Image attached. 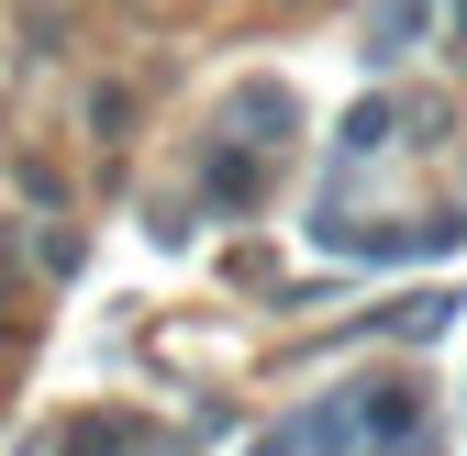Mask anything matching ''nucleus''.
Returning a JSON list of instances; mask_svg holds the SVG:
<instances>
[{"instance_id":"obj_1","label":"nucleus","mask_w":467,"mask_h":456,"mask_svg":"<svg viewBox=\"0 0 467 456\" xmlns=\"http://www.w3.org/2000/svg\"><path fill=\"white\" fill-rule=\"evenodd\" d=\"M412 34H434V0H379L368 12V67H400Z\"/></svg>"},{"instance_id":"obj_2","label":"nucleus","mask_w":467,"mask_h":456,"mask_svg":"<svg viewBox=\"0 0 467 456\" xmlns=\"http://www.w3.org/2000/svg\"><path fill=\"white\" fill-rule=\"evenodd\" d=\"M357 401H368V412H357V434H368V445H400V434L423 423V412H412V389H400V378H379V389H357Z\"/></svg>"},{"instance_id":"obj_5","label":"nucleus","mask_w":467,"mask_h":456,"mask_svg":"<svg viewBox=\"0 0 467 456\" xmlns=\"http://www.w3.org/2000/svg\"><path fill=\"white\" fill-rule=\"evenodd\" d=\"M379 145H389V111L368 100V111H357V123H345V156H379Z\"/></svg>"},{"instance_id":"obj_3","label":"nucleus","mask_w":467,"mask_h":456,"mask_svg":"<svg viewBox=\"0 0 467 456\" xmlns=\"http://www.w3.org/2000/svg\"><path fill=\"white\" fill-rule=\"evenodd\" d=\"M278 445H357V412H345V401H334V412H301Z\"/></svg>"},{"instance_id":"obj_4","label":"nucleus","mask_w":467,"mask_h":456,"mask_svg":"<svg viewBox=\"0 0 467 456\" xmlns=\"http://www.w3.org/2000/svg\"><path fill=\"white\" fill-rule=\"evenodd\" d=\"M445 312H456V301L423 290V301H400V312H389V334H445Z\"/></svg>"}]
</instances>
